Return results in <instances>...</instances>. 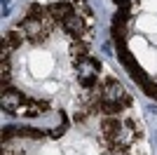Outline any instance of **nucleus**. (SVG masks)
Masks as SVG:
<instances>
[{"label":"nucleus","mask_w":157,"mask_h":155,"mask_svg":"<svg viewBox=\"0 0 157 155\" xmlns=\"http://www.w3.org/2000/svg\"><path fill=\"white\" fill-rule=\"evenodd\" d=\"M120 127H122V122H120L117 117H103V120H101V129H103V134L108 136V139H113Z\"/></svg>","instance_id":"obj_8"},{"label":"nucleus","mask_w":157,"mask_h":155,"mask_svg":"<svg viewBox=\"0 0 157 155\" xmlns=\"http://www.w3.org/2000/svg\"><path fill=\"white\" fill-rule=\"evenodd\" d=\"M98 71H101V66H98L96 59H92V57H80L78 59V75H80V82L85 85V87H92L96 82Z\"/></svg>","instance_id":"obj_2"},{"label":"nucleus","mask_w":157,"mask_h":155,"mask_svg":"<svg viewBox=\"0 0 157 155\" xmlns=\"http://www.w3.org/2000/svg\"><path fill=\"white\" fill-rule=\"evenodd\" d=\"M110 141H113V146H115V148H127V146L134 141V132H131L129 127H120Z\"/></svg>","instance_id":"obj_6"},{"label":"nucleus","mask_w":157,"mask_h":155,"mask_svg":"<svg viewBox=\"0 0 157 155\" xmlns=\"http://www.w3.org/2000/svg\"><path fill=\"white\" fill-rule=\"evenodd\" d=\"M0 103H2V108H5V110H14V108H19L21 103H24V97H21L19 92H7V89H2Z\"/></svg>","instance_id":"obj_5"},{"label":"nucleus","mask_w":157,"mask_h":155,"mask_svg":"<svg viewBox=\"0 0 157 155\" xmlns=\"http://www.w3.org/2000/svg\"><path fill=\"white\" fill-rule=\"evenodd\" d=\"M101 99H103V108L108 110V113H117V110H122V106H129L131 103L127 89L117 80H108V82H105L103 92H101Z\"/></svg>","instance_id":"obj_1"},{"label":"nucleus","mask_w":157,"mask_h":155,"mask_svg":"<svg viewBox=\"0 0 157 155\" xmlns=\"http://www.w3.org/2000/svg\"><path fill=\"white\" fill-rule=\"evenodd\" d=\"M71 52H73V57H78V59H80V54L85 57V54H87V42H78V45L73 47Z\"/></svg>","instance_id":"obj_10"},{"label":"nucleus","mask_w":157,"mask_h":155,"mask_svg":"<svg viewBox=\"0 0 157 155\" xmlns=\"http://www.w3.org/2000/svg\"><path fill=\"white\" fill-rule=\"evenodd\" d=\"M115 2H117V5H122V2H127V0H115Z\"/></svg>","instance_id":"obj_12"},{"label":"nucleus","mask_w":157,"mask_h":155,"mask_svg":"<svg viewBox=\"0 0 157 155\" xmlns=\"http://www.w3.org/2000/svg\"><path fill=\"white\" fill-rule=\"evenodd\" d=\"M66 127H68V122H66V120H63V122H61L59 127H56V129H54V132H52V136H61V134H63V132H66Z\"/></svg>","instance_id":"obj_11"},{"label":"nucleus","mask_w":157,"mask_h":155,"mask_svg":"<svg viewBox=\"0 0 157 155\" xmlns=\"http://www.w3.org/2000/svg\"><path fill=\"white\" fill-rule=\"evenodd\" d=\"M47 14L54 17V19H59V21H63L73 14V5L71 2H54V5L47 7Z\"/></svg>","instance_id":"obj_4"},{"label":"nucleus","mask_w":157,"mask_h":155,"mask_svg":"<svg viewBox=\"0 0 157 155\" xmlns=\"http://www.w3.org/2000/svg\"><path fill=\"white\" fill-rule=\"evenodd\" d=\"M24 35H26L24 31H12L10 35H7L5 42H7L10 47H19V45H21V40H24Z\"/></svg>","instance_id":"obj_9"},{"label":"nucleus","mask_w":157,"mask_h":155,"mask_svg":"<svg viewBox=\"0 0 157 155\" xmlns=\"http://www.w3.org/2000/svg\"><path fill=\"white\" fill-rule=\"evenodd\" d=\"M21 31L26 33L31 40H40L49 33V26L45 24V19H38V17H26L24 24H21Z\"/></svg>","instance_id":"obj_3"},{"label":"nucleus","mask_w":157,"mask_h":155,"mask_svg":"<svg viewBox=\"0 0 157 155\" xmlns=\"http://www.w3.org/2000/svg\"><path fill=\"white\" fill-rule=\"evenodd\" d=\"M63 28L68 33H73V35H80V33L85 31V21H82V17H78V14H71L68 19H63Z\"/></svg>","instance_id":"obj_7"}]
</instances>
